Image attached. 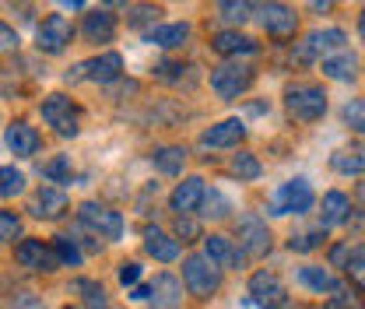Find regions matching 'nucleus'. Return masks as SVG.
<instances>
[{
	"label": "nucleus",
	"instance_id": "423d86ee",
	"mask_svg": "<svg viewBox=\"0 0 365 309\" xmlns=\"http://www.w3.org/2000/svg\"><path fill=\"white\" fill-rule=\"evenodd\" d=\"M123 71V56L120 53H102L95 60H85L74 67V74H67V81H95V85H109L116 81Z\"/></svg>",
	"mask_w": 365,
	"mask_h": 309
},
{
	"label": "nucleus",
	"instance_id": "4c0bfd02",
	"mask_svg": "<svg viewBox=\"0 0 365 309\" xmlns=\"http://www.w3.org/2000/svg\"><path fill=\"white\" fill-rule=\"evenodd\" d=\"M14 235H21V218L14 211H0V243H11Z\"/></svg>",
	"mask_w": 365,
	"mask_h": 309
},
{
	"label": "nucleus",
	"instance_id": "7c9ffc66",
	"mask_svg": "<svg viewBox=\"0 0 365 309\" xmlns=\"http://www.w3.org/2000/svg\"><path fill=\"white\" fill-rule=\"evenodd\" d=\"M25 190V176L14 169V166H0V197H18Z\"/></svg>",
	"mask_w": 365,
	"mask_h": 309
},
{
	"label": "nucleus",
	"instance_id": "f3484780",
	"mask_svg": "<svg viewBox=\"0 0 365 309\" xmlns=\"http://www.w3.org/2000/svg\"><path fill=\"white\" fill-rule=\"evenodd\" d=\"M204 257L215 267H239L246 260V257L232 246V239H225V235H207V239H204Z\"/></svg>",
	"mask_w": 365,
	"mask_h": 309
},
{
	"label": "nucleus",
	"instance_id": "ea45409f",
	"mask_svg": "<svg viewBox=\"0 0 365 309\" xmlns=\"http://www.w3.org/2000/svg\"><path fill=\"white\" fill-rule=\"evenodd\" d=\"M330 292H334L337 299H330V303H327V309H355V295H351L348 288H337V285H334Z\"/></svg>",
	"mask_w": 365,
	"mask_h": 309
},
{
	"label": "nucleus",
	"instance_id": "9d476101",
	"mask_svg": "<svg viewBox=\"0 0 365 309\" xmlns=\"http://www.w3.org/2000/svg\"><path fill=\"white\" fill-rule=\"evenodd\" d=\"M257 14H260V25H264L267 36H292V32L299 29V14H295L288 4H281V0L260 4Z\"/></svg>",
	"mask_w": 365,
	"mask_h": 309
},
{
	"label": "nucleus",
	"instance_id": "4468645a",
	"mask_svg": "<svg viewBox=\"0 0 365 309\" xmlns=\"http://www.w3.org/2000/svg\"><path fill=\"white\" fill-rule=\"evenodd\" d=\"M204 179L200 176H190V179H182L180 186L173 190V197H169V204H173V211L176 215H193L197 208H200V197H204Z\"/></svg>",
	"mask_w": 365,
	"mask_h": 309
},
{
	"label": "nucleus",
	"instance_id": "0eeeda50",
	"mask_svg": "<svg viewBox=\"0 0 365 309\" xmlns=\"http://www.w3.org/2000/svg\"><path fill=\"white\" fill-rule=\"evenodd\" d=\"M78 215H81V225L91 228L98 239H120V235H123V218H120V211H109V208L88 201V204H81Z\"/></svg>",
	"mask_w": 365,
	"mask_h": 309
},
{
	"label": "nucleus",
	"instance_id": "6ab92c4d",
	"mask_svg": "<svg viewBox=\"0 0 365 309\" xmlns=\"http://www.w3.org/2000/svg\"><path fill=\"white\" fill-rule=\"evenodd\" d=\"M144 250H148L155 260H162V264H173V260L180 257V243L169 239L162 228H144Z\"/></svg>",
	"mask_w": 365,
	"mask_h": 309
},
{
	"label": "nucleus",
	"instance_id": "c85d7f7f",
	"mask_svg": "<svg viewBox=\"0 0 365 309\" xmlns=\"http://www.w3.org/2000/svg\"><path fill=\"white\" fill-rule=\"evenodd\" d=\"M299 281H302L306 288H313V292H319V295L334 288V278H330V274H327L323 267H302V270H299Z\"/></svg>",
	"mask_w": 365,
	"mask_h": 309
},
{
	"label": "nucleus",
	"instance_id": "49530a36",
	"mask_svg": "<svg viewBox=\"0 0 365 309\" xmlns=\"http://www.w3.org/2000/svg\"><path fill=\"white\" fill-rule=\"evenodd\" d=\"M348 250H351V246H337V250H334V264H341V260L348 257Z\"/></svg>",
	"mask_w": 365,
	"mask_h": 309
},
{
	"label": "nucleus",
	"instance_id": "dca6fc26",
	"mask_svg": "<svg viewBox=\"0 0 365 309\" xmlns=\"http://www.w3.org/2000/svg\"><path fill=\"white\" fill-rule=\"evenodd\" d=\"M67 193L60 190V186H43L39 193H36V201H32V215L36 218H60L63 211H67Z\"/></svg>",
	"mask_w": 365,
	"mask_h": 309
},
{
	"label": "nucleus",
	"instance_id": "f704fd0d",
	"mask_svg": "<svg viewBox=\"0 0 365 309\" xmlns=\"http://www.w3.org/2000/svg\"><path fill=\"white\" fill-rule=\"evenodd\" d=\"M323 228H317V232H302V235H292L288 239V246H292V253H309V250H317V246H323Z\"/></svg>",
	"mask_w": 365,
	"mask_h": 309
},
{
	"label": "nucleus",
	"instance_id": "58836bf2",
	"mask_svg": "<svg viewBox=\"0 0 365 309\" xmlns=\"http://www.w3.org/2000/svg\"><path fill=\"white\" fill-rule=\"evenodd\" d=\"M351 257H348V264H344V270L355 278V281H362V267H365V250L362 246H355V250H348Z\"/></svg>",
	"mask_w": 365,
	"mask_h": 309
},
{
	"label": "nucleus",
	"instance_id": "6e6552de",
	"mask_svg": "<svg viewBox=\"0 0 365 309\" xmlns=\"http://www.w3.org/2000/svg\"><path fill=\"white\" fill-rule=\"evenodd\" d=\"M250 295L260 309H284L288 306V288L281 285V278L271 270H260L250 278Z\"/></svg>",
	"mask_w": 365,
	"mask_h": 309
},
{
	"label": "nucleus",
	"instance_id": "aec40b11",
	"mask_svg": "<svg viewBox=\"0 0 365 309\" xmlns=\"http://www.w3.org/2000/svg\"><path fill=\"white\" fill-rule=\"evenodd\" d=\"M7 148H11L18 158L36 155V151H39V133H36V127H29V123H11V127H7Z\"/></svg>",
	"mask_w": 365,
	"mask_h": 309
},
{
	"label": "nucleus",
	"instance_id": "473e14b6",
	"mask_svg": "<svg viewBox=\"0 0 365 309\" xmlns=\"http://www.w3.org/2000/svg\"><path fill=\"white\" fill-rule=\"evenodd\" d=\"M228 169H232V176H239V179H257L260 176V162H257V155H246V151L235 155Z\"/></svg>",
	"mask_w": 365,
	"mask_h": 309
},
{
	"label": "nucleus",
	"instance_id": "2f4dec72",
	"mask_svg": "<svg viewBox=\"0 0 365 309\" xmlns=\"http://www.w3.org/2000/svg\"><path fill=\"white\" fill-rule=\"evenodd\" d=\"M43 176L53 179V183H71V176H74L71 155H56L53 162H46V166H43Z\"/></svg>",
	"mask_w": 365,
	"mask_h": 309
},
{
	"label": "nucleus",
	"instance_id": "a18cd8bd",
	"mask_svg": "<svg viewBox=\"0 0 365 309\" xmlns=\"http://www.w3.org/2000/svg\"><path fill=\"white\" fill-rule=\"evenodd\" d=\"M148 292H151V288H144V285H134V295H130V299H137V303H140V299H148Z\"/></svg>",
	"mask_w": 365,
	"mask_h": 309
},
{
	"label": "nucleus",
	"instance_id": "c03bdc74",
	"mask_svg": "<svg viewBox=\"0 0 365 309\" xmlns=\"http://www.w3.org/2000/svg\"><path fill=\"white\" fill-rule=\"evenodd\" d=\"M11 46H18V32L7 29V25H0V49H11Z\"/></svg>",
	"mask_w": 365,
	"mask_h": 309
},
{
	"label": "nucleus",
	"instance_id": "8fccbe9b",
	"mask_svg": "<svg viewBox=\"0 0 365 309\" xmlns=\"http://www.w3.org/2000/svg\"><path fill=\"white\" fill-rule=\"evenodd\" d=\"M63 309H78V306H63Z\"/></svg>",
	"mask_w": 365,
	"mask_h": 309
},
{
	"label": "nucleus",
	"instance_id": "a19ab883",
	"mask_svg": "<svg viewBox=\"0 0 365 309\" xmlns=\"http://www.w3.org/2000/svg\"><path fill=\"white\" fill-rule=\"evenodd\" d=\"M176 235H182V243L197 239V221L190 218V215H180V218H176Z\"/></svg>",
	"mask_w": 365,
	"mask_h": 309
},
{
	"label": "nucleus",
	"instance_id": "f8f14e48",
	"mask_svg": "<svg viewBox=\"0 0 365 309\" xmlns=\"http://www.w3.org/2000/svg\"><path fill=\"white\" fill-rule=\"evenodd\" d=\"M71 36H74V25L63 14H49L43 25H39V32H36V46L43 53H60L63 46L71 43Z\"/></svg>",
	"mask_w": 365,
	"mask_h": 309
},
{
	"label": "nucleus",
	"instance_id": "72a5a7b5",
	"mask_svg": "<svg viewBox=\"0 0 365 309\" xmlns=\"http://www.w3.org/2000/svg\"><path fill=\"white\" fill-rule=\"evenodd\" d=\"M158 18H162V11H158L155 4H137L134 14H130V25L148 32V29H155V25H158Z\"/></svg>",
	"mask_w": 365,
	"mask_h": 309
},
{
	"label": "nucleus",
	"instance_id": "09e8293b",
	"mask_svg": "<svg viewBox=\"0 0 365 309\" xmlns=\"http://www.w3.org/2000/svg\"><path fill=\"white\" fill-rule=\"evenodd\" d=\"M102 4H109V7H123V4H130V0H102Z\"/></svg>",
	"mask_w": 365,
	"mask_h": 309
},
{
	"label": "nucleus",
	"instance_id": "de8ad7c7",
	"mask_svg": "<svg viewBox=\"0 0 365 309\" xmlns=\"http://www.w3.org/2000/svg\"><path fill=\"white\" fill-rule=\"evenodd\" d=\"M63 7H85V0H60Z\"/></svg>",
	"mask_w": 365,
	"mask_h": 309
},
{
	"label": "nucleus",
	"instance_id": "c756f323",
	"mask_svg": "<svg viewBox=\"0 0 365 309\" xmlns=\"http://www.w3.org/2000/svg\"><path fill=\"white\" fill-rule=\"evenodd\" d=\"M330 166L337 169V173H344V176H362V151L355 148V151H337L334 158H330Z\"/></svg>",
	"mask_w": 365,
	"mask_h": 309
},
{
	"label": "nucleus",
	"instance_id": "bb28decb",
	"mask_svg": "<svg viewBox=\"0 0 365 309\" xmlns=\"http://www.w3.org/2000/svg\"><path fill=\"white\" fill-rule=\"evenodd\" d=\"M253 4L257 0H218V18L228 25H242L253 14Z\"/></svg>",
	"mask_w": 365,
	"mask_h": 309
},
{
	"label": "nucleus",
	"instance_id": "5701e85b",
	"mask_svg": "<svg viewBox=\"0 0 365 309\" xmlns=\"http://www.w3.org/2000/svg\"><path fill=\"white\" fill-rule=\"evenodd\" d=\"M144 39L155 43V46H162V49H173V46H182L190 39V25H186V21H176V25H155V29L144 32Z\"/></svg>",
	"mask_w": 365,
	"mask_h": 309
},
{
	"label": "nucleus",
	"instance_id": "412c9836",
	"mask_svg": "<svg viewBox=\"0 0 365 309\" xmlns=\"http://www.w3.org/2000/svg\"><path fill=\"white\" fill-rule=\"evenodd\" d=\"M211 49L222 53V56H239V53H257V39L242 36L239 29H228V32H218L211 39Z\"/></svg>",
	"mask_w": 365,
	"mask_h": 309
},
{
	"label": "nucleus",
	"instance_id": "b1692460",
	"mask_svg": "<svg viewBox=\"0 0 365 309\" xmlns=\"http://www.w3.org/2000/svg\"><path fill=\"white\" fill-rule=\"evenodd\" d=\"M348 211H351V201H348L341 190L323 193V211H319L323 228H330V225H344V221H348Z\"/></svg>",
	"mask_w": 365,
	"mask_h": 309
},
{
	"label": "nucleus",
	"instance_id": "20e7f679",
	"mask_svg": "<svg viewBox=\"0 0 365 309\" xmlns=\"http://www.w3.org/2000/svg\"><path fill=\"white\" fill-rule=\"evenodd\" d=\"M43 120L63 137H74L81 131V109L67 95H49L43 102Z\"/></svg>",
	"mask_w": 365,
	"mask_h": 309
},
{
	"label": "nucleus",
	"instance_id": "7ed1b4c3",
	"mask_svg": "<svg viewBox=\"0 0 365 309\" xmlns=\"http://www.w3.org/2000/svg\"><path fill=\"white\" fill-rule=\"evenodd\" d=\"M250 85H253V67H246V64H239V60L222 64V67L211 71V88H215L218 98H239Z\"/></svg>",
	"mask_w": 365,
	"mask_h": 309
},
{
	"label": "nucleus",
	"instance_id": "393cba45",
	"mask_svg": "<svg viewBox=\"0 0 365 309\" xmlns=\"http://www.w3.org/2000/svg\"><path fill=\"white\" fill-rule=\"evenodd\" d=\"M323 74L334 78V81H355V78H359V60H355L351 53L327 56V60H323Z\"/></svg>",
	"mask_w": 365,
	"mask_h": 309
},
{
	"label": "nucleus",
	"instance_id": "4be33fe9",
	"mask_svg": "<svg viewBox=\"0 0 365 309\" xmlns=\"http://www.w3.org/2000/svg\"><path fill=\"white\" fill-rule=\"evenodd\" d=\"M81 32H85L88 43H109L116 36V18L106 14V11H91V14H85V29Z\"/></svg>",
	"mask_w": 365,
	"mask_h": 309
},
{
	"label": "nucleus",
	"instance_id": "39448f33",
	"mask_svg": "<svg viewBox=\"0 0 365 309\" xmlns=\"http://www.w3.org/2000/svg\"><path fill=\"white\" fill-rule=\"evenodd\" d=\"M313 201H317V193H313V186L306 179H288L274 193L271 208H274V215H306L313 208Z\"/></svg>",
	"mask_w": 365,
	"mask_h": 309
},
{
	"label": "nucleus",
	"instance_id": "f257e3e1",
	"mask_svg": "<svg viewBox=\"0 0 365 309\" xmlns=\"http://www.w3.org/2000/svg\"><path fill=\"white\" fill-rule=\"evenodd\" d=\"M182 285H186L197 299H207V295H215V292H218L222 274H218V267L211 264L204 253H193V257H186V260H182Z\"/></svg>",
	"mask_w": 365,
	"mask_h": 309
},
{
	"label": "nucleus",
	"instance_id": "a878e982",
	"mask_svg": "<svg viewBox=\"0 0 365 309\" xmlns=\"http://www.w3.org/2000/svg\"><path fill=\"white\" fill-rule=\"evenodd\" d=\"M151 158H155V169L158 173L176 176V173H182V166H186V148H158Z\"/></svg>",
	"mask_w": 365,
	"mask_h": 309
},
{
	"label": "nucleus",
	"instance_id": "9b49d317",
	"mask_svg": "<svg viewBox=\"0 0 365 309\" xmlns=\"http://www.w3.org/2000/svg\"><path fill=\"white\" fill-rule=\"evenodd\" d=\"M344 43H348V36H344L341 29H317V32L306 36V43L295 49V60H299V64H309V60H317L319 53L341 49Z\"/></svg>",
	"mask_w": 365,
	"mask_h": 309
},
{
	"label": "nucleus",
	"instance_id": "c9c22d12",
	"mask_svg": "<svg viewBox=\"0 0 365 309\" xmlns=\"http://www.w3.org/2000/svg\"><path fill=\"white\" fill-rule=\"evenodd\" d=\"M78 292H85L88 309H109V299H106V288H102V285H95V281H78Z\"/></svg>",
	"mask_w": 365,
	"mask_h": 309
},
{
	"label": "nucleus",
	"instance_id": "e433bc0d",
	"mask_svg": "<svg viewBox=\"0 0 365 309\" xmlns=\"http://www.w3.org/2000/svg\"><path fill=\"white\" fill-rule=\"evenodd\" d=\"M200 208H204V215H211V218H225V215H228V201L222 197V193H215V190H211V193L204 190Z\"/></svg>",
	"mask_w": 365,
	"mask_h": 309
},
{
	"label": "nucleus",
	"instance_id": "ddd939ff",
	"mask_svg": "<svg viewBox=\"0 0 365 309\" xmlns=\"http://www.w3.org/2000/svg\"><path fill=\"white\" fill-rule=\"evenodd\" d=\"M14 260L21 267H29V270H56V257H53V250L43 246V239H25V243H18L14 246Z\"/></svg>",
	"mask_w": 365,
	"mask_h": 309
},
{
	"label": "nucleus",
	"instance_id": "2eb2a0df",
	"mask_svg": "<svg viewBox=\"0 0 365 309\" xmlns=\"http://www.w3.org/2000/svg\"><path fill=\"white\" fill-rule=\"evenodd\" d=\"M148 295H151V306L155 309H176L182 299V281L173 278V274H158Z\"/></svg>",
	"mask_w": 365,
	"mask_h": 309
},
{
	"label": "nucleus",
	"instance_id": "79ce46f5",
	"mask_svg": "<svg viewBox=\"0 0 365 309\" xmlns=\"http://www.w3.org/2000/svg\"><path fill=\"white\" fill-rule=\"evenodd\" d=\"M137 278H140V264H120V281L123 285H137Z\"/></svg>",
	"mask_w": 365,
	"mask_h": 309
},
{
	"label": "nucleus",
	"instance_id": "37998d69",
	"mask_svg": "<svg viewBox=\"0 0 365 309\" xmlns=\"http://www.w3.org/2000/svg\"><path fill=\"white\" fill-rule=\"evenodd\" d=\"M344 116H348V123H351L355 131H362V102H351V106L344 109Z\"/></svg>",
	"mask_w": 365,
	"mask_h": 309
},
{
	"label": "nucleus",
	"instance_id": "1a4fd4ad",
	"mask_svg": "<svg viewBox=\"0 0 365 309\" xmlns=\"http://www.w3.org/2000/svg\"><path fill=\"white\" fill-rule=\"evenodd\" d=\"M239 243H242V257H267L271 253V232L267 221L257 215H242L239 218Z\"/></svg>",
	"mask_w": 365,
	"mask_h": 309
},
{
	"label": "nucleus",
	"instance_id": "cd10ccee",
	"mask_svg": "<svg viewBox=\"0 0 365 309\" xmlns=\"http://www.w3.org/2000/svg\"><path fill=\"white\" fill-rule=\"evenodd\" d=\"M53 257H56V264L60 267H81V250H78V243L74 239H67V235H56L53 239Z\"/></svg>",
	"mask_w": 365,
	"mask_h": 309
},
{
	"label": "nucleus",
	"instance_id": "f03ea898",
	"mask_svg": "<svg viewBox=\"0 0 365 309\" xmlns=\"http://www.w3.org/2000/svg\"><path fill=\"white\" fill-rule=\"evenodd\" d=\"M284 106H288V113L295 120L313 123V120H319L327 113V91L319 85H292L284 91Z\"/></svg>",
	"mask_w": 365,
	"mask_h": 309
},
{
	"label": "nucleus",
	"instance_id": "a211bd4d",
	"mask_svg": "<svg viewBox=\"0 0 365 309\" xmlns=\"http://www.w3.org/2000/svg\"><path fill=\"white\" fill-rule=\"evenodd\" d=\"M246 137V123L242 120H222L218 127H211V131L200 137V144L204 148H232V144H239Z\"/></svg>",
	"mask_w": 365,
	"mask_h": 309
}]
</instances>
